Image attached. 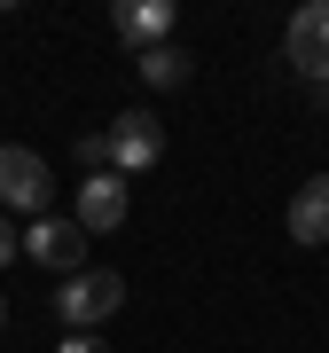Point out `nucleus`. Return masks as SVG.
<instances>
[{
	"instance_id": "obj_1",
	"label": "nucleus",
	"mask_w": 329,
	"mask_h": 353,
	"mask_svg": "<svg viewBox=\"0 0 329 353\" xmlns=\"http://www.w3.org/2000/svg\"><path fill=\"white\" fill-rule=\"evenodd\" d=\"M118 306H126V283H118L110 267H78V275L55 290V314L71 322V338H94V330L118 314Z\"/></svg>"
},
{
	"instance_id": "obj_2",
	"label": "nucleus",
	"mask_w": 329,
	"mask_h": 353,
	"mask_svg": "<svg viewBox=\"0 0 329 353\" xmlns=\"http://www.w3.org/2000/svg\"><path fill=\"white\" fill-rule=\"evenodd\" d=\"M47 196H55L47 157L24 150V141H8V150H0V212H32V220H47Z\"/></svg>"
},
{
	"instance_id": "obj_3",
	"label": "nucleus",
	"mask_w": 329,
	"mask_h": 353,
	"mask_svg": "<svg viewBox=\"0 0 329 353\" xmlns=\"http://www.w3.org/2000/svg\"><path fill=\"white\" fill-rule=\"evenodd\" d=\"M16 252H24L32 267H47V275H63V283H71L78 267H87V228H78V220H55V212H47V220H32L24 236H16Z\"/></svg>"
},
{
	"instance_id": "obj_4",
	"label": "nucleus",
	"mask_w": 329,
	"mask_h": 353,
	"mask_svg": "<svg viewBox=\"0 0 329 353\" xmlns=\"http://www.w3.org/2000/svg\"><path fill=\"white\" fill-rule=\"evenodd\" d=\"M102 141H110V173H118V181L164 157V126H157V110H118L110 126H102Z\"/></svg>"
},
{
	"instance_id": "obj_5",
	"label": "nucleus",
	"mask_w": 329,
	"mask_h": 353,
	"mask_svg": "<svg viewBox=\"0 0 329 353\" xmlns=\"http://www.w3.org/2000/svg\"><path fill=\"white\" fill-rule=\"evenodd\" d=\"M282 55H290L298 79H329V0L290 16V39H282Z\"/></svg>"
},
{
	"instance_id": "obj_6",
	"label": "nucleus",
	"mask_w": 329,
	"mask_h": 353,
	"mask_svg": "<svg viewBox=\"0 0 329 353\" xmlns=\"http://www.w3.org/2000/svg\"><path fill=\"white\" fill-rule=\"evenodd\" d=\"M87 236H110V228H126V181L118 173H87L78 181V212H71Z\"/></svg>"
},
{
	"instance_id": "obj_7",
	"label": "nucleus",
	"mask_w": 329,
	"mask_h": 353,
	"mask_svg": "<svg viewBox=\"0 0 329 353\" xmlns=\"http://www.w3.org/2000/svg\"><path fill=\"white\" fill-rule=\"evenodd\" d=\"M110 24H118V39H126V48H164V39H173V0H118L110 8Z\"/></svg>"
},
{
	"instance_id": "obj_8",
	"label": "nucleus",
	"mask_w": 329,
	"mask_h": 353,
	"mask_svg": "<svg viewBox=\"0 0 329 353\" xmlns=\"http://www.w3.org/2000/svg\"><path fill=\"white\" fill-rule=\"evenodd\" d=\"M290 243H329V173L290 189Z\"/></svg>"
},
{
	"instance_id": "obj_9",
	"label": "nucleus",
	"mask_w": 329,
	"mask_h": 353,
	"mask_svg": "<svg viewBox=\"0 0 329 353\" xmlns=\"http://www.w3.org/2000/svg\"><path fill=\"white\" fill-rule=\"evenodd\" d=\"M134 63H141V79H149V87H180V79H189V48H173V39H164V48L134 55Z\"/></svg>"
},
{
	"instance_id": "obj_10",
	"label": "nucleus",
	"mask_w": 329,
	"mask_h": 353,
	"mask_svg": "<svg viewBox=\"0 0 329 353\" xmlns=\"http://www.w3.org/2000/svg\"><path fill=\"white\" fill-rule=\"evenodd\" d=\"M55 353H110V345H102V338H63Z\"/></svg>"
},
{
	"instance_id": "obj_11",
	"label": "nucleus",
	"mask_w": 329,
	"mask_h": 353,
	"mask_svg": "<svg viewBox=\"0 0 329 353\" xmlns=\"http://www.w3.org/2000/svg\"><path fill=\"white\" fill-rule=\"evenodd\" d=\"M16 259V228H8V212H0V267Z\"/></svg>"
},
{
	"instance_id": "obj_12",
	"label": "nucleus",
	"mask_w": 329,
	"mask_h": 353,
	"mask_svg": "<svg viewBox=\"0 0 329 353\" xmlns=\"http://www.w3.org/2000/svg\"><path fill=\"white\" fill-rule=\"evenodd\" d=\"M0 330H8V299H0Z\"/></svg>"
}]
</instances>
